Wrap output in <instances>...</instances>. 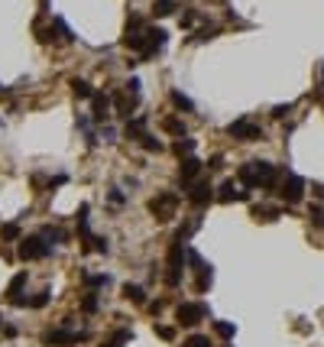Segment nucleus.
<instances>
[{
	"label": "nucleus",
	"mask_w": 324,
	"mask_h": 347,
	"mask_svg": "<svg viewBox=\"0 0 324 347\" xmlns=\"http://www.w3.org/2000/svg\"><path fill=\"white\" fill-rule=\"evenodd\" d=\"M237 179L247 189H273L279 182V169L273 163H247L237 169Z\"/></svg>",
	"instance_id": "f257e3e1"
},
{
	"label": "nucleus",
	"mask_w": 324,
	"mask_h": 347,
	"mask_svg": "<svg viewBox=\"0 0 324 347\" xmlns=\"http://www.w3.org/2000/svg\"><path fill=\"white\" fill-rule=\"evenodd\" d=\"M185 240H172V247H169V273H165V282H169V286L175 289L182 282V270H185Z\"/></svg>",
	"instance_id": "f03ea898"
},
{
	"label": "nucleus",
	"mask_w": 324,
	"mask_h": 347,
	"mask_svg": "<svg viewBox=\"0 0 324 347\" xmlns=\"http://www.w3.org/2000/svg\"><path fill=\"white\" fill-rule=\"evenodd\" d=\"M175 318H179V325L195 328L201 318H208V305L204 302H182V305L175 308Z\"/></svg>",
	"instance_id": "7ed1b4c3"
},
{
	"label": "nucleus",
	"mask_w": 324,
	"mask_h": 347,
	"mask_svg": "<svg viewBox=\"0 0 324 347\" xmlns=\"http://www.w3.org/2000/svg\"><path fill=\"white\" fill-rule=\"evenodd\" d=\"M175 208H179V195H175V192H162V195H156V198L150 201V211L159 221H172Z\"/></svg>",
	"instance_id": "20e7f679"
},
{
	"label": "nucleus",
	"mask_w": 324,
	"mask_h": 347,
	"mask_svg": "<svg viewBox=\"0 0 324 347\" xmlns=\"http://www.w3.org/2000/svg\"><path fill=\"white\" fill-rule=\"evenodd\" d=\"M52 253V244H46V237H26L20 240V256L23 260H46Z\"/></svg>",
	"instance_id": "39448f33"
},
{
	"label": "nucleus",
	"mask_w": 324,
	"mask_h": 347,
	"mask_svg": "<svg viewBox=\"0 0 324 347\" xmlns=\"http://www.w3.org/2000/svg\"><path fill=\"white\" fill-rule=\"evenodd\" d=\"M214 198H217V195H214V185L208 182V179H195V182L188 185V201L195 204V208H204V204H211Z\"/></svg>",
	"instance_id": "423d86ee"
},
{
	"label": "nucleus",
	"mask_w": 324,
	"mask_h": 347,
	"mask_svg": "<svg viewBox=\"0 0 324 347\" xmlns=\"http://www.w3.org/2000/svg\"><path fill=\"white\" fill-rule=\"evenodd\" d=\"M84 331H68V328H55V331H46L42 334V344H49V347H68V344H78V341H84Z\"/></svg>",
	"instance_id": "0eeeda50"
},
{
	"label": "nucleus",
	"mask_w": 324,
	"mask_h": 347,
	"mask_svg": "<svg viewBox=\"0 0 324 347\" xmlns=\"http://www.w3.org/2000/svg\"><path fill=\"white\" fill-rule=\"evenodd\" d=\"M227 133H230L233 140H247V143L262 140V127H256V123H250V120H233L230 127H227Z\"/></svg>",
	"instance_id": "6e6552de"
},
{
	"label": "nucleus",
	"mask_w": 324,
	"mask_h": 347,
	"mask_svg": "<svg viewBox=\"0 0 324 347\" xmlns=\"http://www.w3.org/2000/svg\"><path fill=\"white\" fill-rule=\"evenodd\" d=\"M279 195L285 198V204L302 201V195H305V179H302V175H292V172H288L285 182H282V192H279Z\"/></svg>",
	"instance_id": "1a4fd4ad"
},
{
	"label": "nucleus",
	"mask_w": 324,
	"mask_h": 347,
	"mask_svg": "<svg viewBox=\"0 0 324 347\" xmlns=\"http://www.w3.org/2000/svg\"><path fill=\"white\" fill-rule=\"evenodd\" d=\"M201 169H204V166H201V159L185 156V159H182V166H179V179H182V185H191V182L201 175Z\"/></svg>",
	"instance_id": "9d476101"
},
{
	"label": "nucleus",
	"mask_w": 324,
	"mask_h": 347,
	"mask_svg": "<svg viewBox=\"0 0 324 347\" xmlns=\"http://www.w3.org/2000/svg\"><path fill=\"white\" fill-rule=\"evenodd\" d=\"M91 117L94 120H98V123H104V120H107L110 117V111H113V101H110V94H94L91 97Z\"/></svg>",
	"instance_id": "9b49d317"
},
{
	"label": "nucleus",
	"mask_w": 324,
	"mask_h": 347,
	"mask_svg": "<svg viewBox=\"0 0 324 347\" xmlns=\"http://www.w3.org/2000/svg\"><path fill=\"white\" fill-rule=\"evenodd\" d=\"M247 198H250V195H247V192H240L233 179H227L221 189H217V201H224V204H227V201H247Z\"/></svg>",
	"instance_id": "f8f14e48"
},
{
	"label": "nucleus",
	"mask_w": 324,
	"mask_h": 347,
	"mask_svg": "<svg viewBox=\"0 0 324 347\" xmlns=\"http://www.w3.org/2000/svg\"><path fill=\"white\" fill-rule=\"evenodd\" d=\"M146 133V117L139 114V117H133V120H127V137L130 140H139Z\"/></svg>",
	"instance_id": "ddd939ff"
},
{
	"label": "nucleus",
	"mask_w": 324,
	"mask_h": 347,
	"mask_svg": "<svg viewBox=\"0 0 324 347\" xmlns=\"http://www.w3.org/2000/svg\"><path fill=\"white\" fill-rule=\"evenodd\" d=\"M26 286V273H16L10 279V286H7V296H10V302H20V292Z\"/></svg>",
	"instance_id": "4468645a"
},
{
	"label": "nucleus",
	"mask_w": 324,
	"mask_h": 347,
	"mask_svg": "<svg viewBox=\"0 0 324 347\" xmlns=\"http://www.w3.org/2000/svg\"><path fill=\"white\" fill-rule=\"evenodd\" d=\"M162 130L182 140V137H185V120H179V117H165V120H162Z\"/></svg>",
	"instance_id": "2eb2a0df"
},
{
	"label": "nucleus",
	"mask_w": 324,
	"mask_h": 347,
	"mask_svg": "<svg viewBox=\"0 0 324 347\" xmlns=\"http://www.w3.org/2000/svg\"><path fill=\"white\" fill-rule=\"evenodd\" d=\"M124 296H127L130 302H136V305H146V292H143V286H136V282H127V286H124Z\"/></svg>",
	"instance_id": "dca6fc26"
},
{
	"label": "nucleus",
	"mask_w": 324,
	"mask_h": 347,
	"mask_svg": "<svg viewBox=\"0 0 324 347\" xmlns=\"http://www.w3.org/2000/svg\"><path fill=\"white\" fill-rule=\"evenodd\" d=\"M81 282H84L87 289H98V286H110V276H107V273H98V276L81 273Z\"/></svg>",
	"instance_id": "f3484780"
},
{
	"label": "nucleus",
	"mask_w": 324,
	"mask_h": 347,
	"mask_svg": "<svg viewBox=\"0 0 324 347\" xmlns=\"http://www.w3.org/2000/svg\"><path fill=\"white\" fill-rule=\"evenodd\" d=\"M195 146H198V140H191V137H182V140H179V143H175L172 149H175V156H182V159H185V156H191V153H195Z\"/></svg>",
	"instance_id": "a211bd4d"
},
{
	"label": "nucleus",
	"mask_w": 324,
	"mask_h": 347,
	"mask_svg": "<svg viewBox=\"0 0 324 347\" xmlns=\"http://www.w3.org/2000/svg\"><path fill=\"white\" fill-rule=\"evenodd\" d=\"M253 218L256 221H276L279 208H269V204H253Z\"/></svg>",
	"instance_id": "6ab92c4d"
},
{
	"label": "nucleus",
	"mask_w": 324,
	"mask_h": 347,
	"mask_svg": "<svg viewBox=\"0 0 324 347\" xmlns=\"http://www.w3.org/2000/svg\"><path fill=\"white\" fill-rule=\"evenodd\" d=\"M72 91H75V97H94L91 85H87L84 78H72Z\"/></svg>",
	"instance_id": "aec40b11"
},
{
	"label": "nucleus",
	"mask_w": 324,
	"mask_h": 347,
	"mask_svg": "<svg viewBox=\"0 0 324 347\" xmlns=\"http://www.w3.org/2000/svg\"><path fill=\"white\" fill-rule=\"evenodd\" d=\"M139 143H143V149H150V153H162V149H165L159 140L153 137V133H143V137H139Z\"/></svg>",
	"instance_id": "412c9836"
},
{
	"label": "nucleus",
	"mask_w": 324,
	"mask_h": 347,
	"mask_svg": "<svg viewBox=\"0 0 324 347\" xmlns=\"http://www.w3.org/2000/svg\"><path fill=\"white\" fill-rule=\"evenodd\" d=\"M130 337H133V331H113V337H110L107 344H101V347H124Z\"/></svg>",
	"instance_id": "4be33fe9"
},
{
	"label": "nucleus",
	"mask_w": 324,
	"mask_h": 347,
	"mask_svg": "<svg viewBox=\"0 0 324 347\" xmlns=\"http://www.w3.org/2000/svg\"><path fill=\"white\" fill-rule=\"evenodd\" d=\"M172 104H175V108H182V111H195V104H191V97H185L182 91H172Z\"/></svg>",
	"instance_id": "5701e85b"
},
{
	"label": "nucleus",
	"mask_w": 324,
	"mask_h": 347,
	"mask_svg": "<svg viewBox=\"0 0 324 347\" xmlns=\"http://www.w3.org/2000/svg\"><path fill=\"white\" fill-rule=\"evenodd\" d=\"M52 26H55V30L62 33V39H65V42H75V33L65 26V20H62V16H55V20H52Z\"/></svg>",
	"instance_id": "b1692460"
},
{
	"label": "nucleus",
	"mask_w": 324,
	"mask_h": 347,
	"mask_svg": "<svg viewBox=\"0 0 324 347\" xmlns=\"http://www.w3.org/2000/svg\"><path fill=\"white\" fill-rule=\"evenodd\" d=\"M214 331H217V334H221V337H224V341H230V337H233V331H237V328H233L230 322H214Z\"/></svg>",
	"instance_id": "393cba45"
},
{
	"label": "nucleus",
	"mask_w": 324,
	"mask_h": 347,
	"mask_svg": "<svg viewBox=\"0 0 324 347\" xmlns=\"http://www.w3.org/2000/svg\"><path fill=\"white\" fill-rule=\"evenodd\" d=\"M182 347H211V341H208V334H191L188 341H182Z\"/></svg>",
	"instance_id": "a878e982"
},
{
	"label": "nucleus",
	"mask_w": 324,
	"mask_h": 347,
	"mask_svg": "<svg viewBox=\"0 0 324 347\" xmlns=\"http://www.w3.org/2000/svg\"><path fill=\"white\" fill-rule=\"evenodd\" d=\"M42 237H46V240H55V244H62V240H65V230H62V227H46V230H42Z\"/></svg>",
	"instance_id": "bb28decb"
},
{
	"label": "nucleus",
	"mask_w": 324,
	"mask_h": 347,
	"mask_svg": "<svg viewBox=\"0 0 324 347\" xmlns=\"http://www.w3.org/2000/svg\"><path fill=\"white\" fill-rule=\"evenodd\" d=\"M0 237H4V240H16V237H20V224H7V227H0Z\"/></svg>",
	"instance_id": "cd10ccee"
},
{
	"label": "nucleus",
	"mask_w": 324,
	"mask_h": 347,
	"mask_svg": "<svg viewBox=\"0 0 324 347\" xmlns=\"http://www.w3.org/2000/svg\"><path fill=\"white\" fill-rule=\"evenodd\" d=\"M172 13V0H156V16H169Z\"/></svg>",
	"instance_id": "c85d7f7f"
},
{
	"label": "nucleus",
	"mask_w": 324,
	"mask_h": 347,
	"mask_svg": "<svg viewBox=\"0 0 324 347\" xmlns=\"http://www.w3.org/2000/svg\"><path fill=\"white\" fill-rule=\"evenodd\" d=\"M288 114H292V104H276V108H273V117H276V120L288 117Z\"/></svg>",
	"instance_id": "c756f323"
},
{
	"label": "nucleus",
	"mask_w": 324,
	"mask_h": 347,
	"mask_svg": "<svg viewBox=\"0 0 324 347\" xmlns=\"http://www.w3.org/2000/svg\"><path fill=\"white\" fill-rule=\"evenodd\" d=\"M81 308H84V311H98V296H94V292H87L84 302H81Z\"/></svg>",
	"instance_id": "7c9ffc66"
},
{
	"label": "nucleus",
	"mask_w": 324,
	"mask_h": 347,
	"mask_svg": "<svg viewBox=\"0 0 324 347\" xmlns=\"http://www.w3.org/2000/svg\"><path fill=\"white\" fill-rule=\"evenodd\" d=\"M46 302H49V289H42V292H39L36 299H30V308H42V305H46Z\"/></svg>",
	"instance_id": "2f4dec72"
},
{
	"label": "nucleus",
	"mask_w": 324,
	"mask_h": 347,
	"mask_svg": "<svg viewBox=\"0 0 324 347\" xmlns=\"http://www.w3.org/2000/svg\"><path fill=\"white\" fill-rule=\"evenodd\" d=\"M156 334H159L162 341H172V337H175V331H172L169 325H156Z\"/></svg>",
	"instance_id": "473e14b6"
},
{
	"label": "nucleus",
	"mask_w": 324,
	"mask_h": 347,
	"mask_svg": "<svg viewBox=\"0 0 324 347\" xmlns=\"http://www.w3.org/2000/svg\"><path fill=\"white\" fill-rule=\"evenodd\" d=\"M107 201H110V204H124L127 198H124V192H120V189H110V192H107Z\"/></svg>",
	"instance_id": "72a5a7b5"
},
{
	"label": "nucleus",
	"mask_w": 324,
	"mask_h": 347,
	"mask_svg": "<svg viewBox=\"0 0 324 347\" xmlns=\"http://www.w3.org/2000/svg\"><path fill=\"white\" fill-rule=\"evenodd\" d=\"M308 218L314 221V224H321V227H324V208H311V211H308Z\"/></svg>",
	"instance_id": "f704fd0d"
},
{
	"label": "nucleus",
	"mask_w": 324,
	"mask_h": 347,
	"mask_svg": "<svg viewBox=\"0 0 324 347\" xmlns=\"http://www.w3.org/2000/svg\"><path fill=\"white\" fill-rule=\"evenodd\" d=\"M217 36V26H211V30H201L198 33V42H208V39H214Z\"/></svg>",
	"instance_id": "c9c22d12"
},
{
	"label": "nucleus",
	"mask_w": 324,
	"mask_h": 347,
	"mask_svg": "<svg viewBox=\"0 0 324 347\" xmlns=\"http://www.w3.org/2000/svg\"><path fill=\"white\" fill-rule=\"evenodd\" d=\"M94 250L98 253H107L110 247H107V237H94Z\"/></svg>",
	"instance_id": "e433bc0d"
},
{
	"label": "nucleus",
	"mask_w": 324,
	"mask_h": 347,
	"mask_svg": "<svg viewBox=\"0 0 324 347\" xmlns=\"http://www.w3.org/2000/svg\"><path fill=\"white\" fill-rule=\"evenodd\" d=\"M179 23H182V26H191V23H195V10H185V13L179 16Z\"/></svg>",
	"instance_id": "4c0bfd02"
},
{
	"label": "nucleus",
	"mask_w": 324,
	"mask_h": 347,
	"mask_svg": "<svg viewBox=\"0 0 324 347\" xmlns=\"http://www.w3.org/2000/svg\"><path fill=\"white\" fill-rule=\"evenodd\" d=\"M127 91H130V94H139V78H130V82H127Z\"/></svg>",
	"instance_id": "58836bf2"
},
{
	"label": "nucleus",
	"mask_w": 324,
	"mask_h": 347,
	"mask_svg": "<svg viewBox=\"0 0 324 347\" xmlns=\"http://www.w3.org/2000/svg\"><path fill=\"white\" fill-rule=\"evenodd\" d=\"M314 192H318V195H321V198H324V185H314Z\"/></svg>",
	"instance_id": "ea45409f"
},
{
	"label": "nucleus",
	"mask_w": 324,
	"mask_h": 347,
	"mask_svg": "<svg viewBox=\"0 0 324 347\" xmlns=\"http://www.w3.org/2000/svg\"><path fill=\"white\" fill-rule=\"evenodd\" d=\"M0 325H4V315H0Z\"/></svg>",
	"instance_id": "a19ab883"
}]
</instances>
